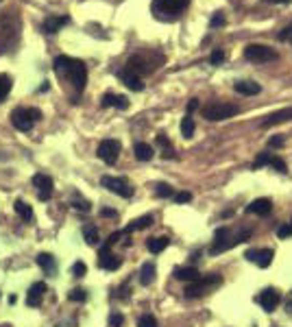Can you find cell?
Segmentation results:
<instances>
[{
	"instance_id": "obj_3",
	"label": "cell",
	"mask_w": 292,
	"mask_h": 327,
	"mask_svg": "<svg viewBox=\"0 0 292 327\" xmlns=\"http://www.w3.org/2000/svg\"><path fill=\"white\" fill-rule=\"evenodd\" d=\"M238 111H240L238 105L216 101V103H209V105L203 107V118L209 120V122H221V120H227V118H233Z\"/></svg>"
},
{
	"instance_id": "obj_46",
	"label": "cell",
	"mask_w": 292,
	"mask_h": 327,
	"mask_svg": "<svg viewBox=\"0 0 292 327\" xmlns=\"http://www.w3.org/2000/svg\"><path fill=\"white\" fill-rule=\"evenodd\" d=\"M197 107H199V101H197V98H192V101L188 103V111H194Z\"/></svg>"
},
{
	"instance_id": "obj_1",
	"label": "cell",
	"mask_w": 292,
	"mask_h": 327,
	"mask_svg": "<svg viewBox=\"0 0 292 327\" xmlns=\"http://www.w3.org/2000/svg\"><path fill=\"white\" fill-rule=\"evenodd\" d=\"M55 70L61 72V75H68L70 83L75 85L77 92H83V87L87 83V68L81 59H75V57H68V55H59L55 59Z\"/></svg>"
},
{
	"instance_id": "obj_31",
	"label": "cell",
	"mask_w": 292,
	"mask_h": 327,
	"mask_svg": "<svg viewBox=\"0 0 292 327\" xmlns=\"http://www.w3.org/2000/svg\"><path fill=\"white\" fill-rule=\"evenodd\" d=\"M151 225H153V216H142V218L133 220V223L125 229V233H131V231H137V229H144V227H151Z\"/></svg>"
},
{
	"instance_id": "obj_15",
	"label": "cell",
	"mask_w": 292,
	"mask_h": 327,
	"mask_svg": "<svg viewBox=\"0 0 292 327\" xmlns=\"http://www.w3.org/2000/svg\"><path fill=\"white\" fill-rule=\"evenodd\" d=\"M120 264H123V260L118 255H113L109 249H101L99 253V266L105 268V271H118Z\"/></svg>"
},
{
	"instance_id": "obj_20",
	"label": "cell",
	"mask_w": 292,
	"mask_h": 327,
	"mask_svg": "<svg viewBox=\"0 0 292 327\" xmlns=\"http://www.w3.org/2000/svg\"><path fill=\"white\" fill-rule=\"evenodd\" d=\"M273 209V201L271 199H255L247 205V214H257V216H266Z\"/></svg>"
},
{
	"instance_id": "obj_35",
	"label": "cell",
	"mask_w": 292,
	"mask_h": 327,
	"mask_svg": "<svg viewBox=\"0 0 292 327\" xmlns=\"http://www.w3.org/2000/svg\"><path fill=\"white\" fill-rule=\"evenodd\" d=\"M155 194L159 196V199H168V196H175L173 188H170L168 183H159V185H157V190H155Z\"/></svg>"
},
{
	"instance_id": "obj_42",
	"label": "cell",
	"mask_w": 292,
	"mask_h": 327,
	"mask_svg": "<svg viewBox=\"0 0 292 327\" xmlns=\"http://www.w3.org/2000/svg\"><path fill=\"white\" fill-rule=\"evenodd\" d=\"M279 39L281 42H290L292 44V24H288V27L279 33Z\"/></svg>"
},
{
	"instance_id": "obj_19",
	"label": "cell",
	"mask_w": 292,
	"mask_h": 327,
	"mask_svg": "<svg viewBox=\"0 0 292 327\" xmlns=\"http://www.w3.org/2000/svg\"><path fill=\"white\" fill-rule=\"evenodd\" d=\"M120 79H123V83H125L129 89H133V92H142V89H144L142 77L135 75V72H131L129 68H125L123 72H120Z\"/></svg>"
},
{
	"instance_id": "obj_10",
	"label": "cell",
	"mask_w": 292,
	"mask_h": 327,
	"mask_svg": "<svg viewBox=\"0 0 292 327\" xmlns=\"http://www.w3.org/2000/svg\"><path fill=\"white\" fill-rule=\"evenodd\" d=\"M99 157L105 161V164H116L118 161V155H120V142L118 140H103L99 144Z\"/></svg>"
},
{
	"instance_id": "obj_18",
	"label": "cell",
	"mask_w": 292,
	"mask_h": 327,
	"mask_svg": "<svg viewBox=\"0 0 292 327\" xmlns=\"http://www.w3.org/2000/svg\"><path fill=\"white\" fill-rule=\"evenodd\" d=\"M66 24H70L68 15H51V18L44 20L42 29H44V33H48V35H53V33H57L61 27H66Z\"/></svg>"
},
{
	"instance_id": "obj_37",
	"label": "cell",
	"mask_w": 292,
	"mask_h": 327,
	"mask_svg": "<svg viewBox=\"0 0 292 327\" xmlns=\"http://www.w3.org/2000/svg\"><path fill=\"white\" fill-rule=\"evenodd\" d=\"M223 61H225V51H223V48H216V51L209 55V63H212V65H221Z\"/></svg>"
},
{
	"instance_id": "obj_43",
	"label": "cell",
	"mask_w": 292,
	"mask_h": 327,
	"mask_svg": "<svg viewBox=\"0 0 292 327\" xmlns=\"http://www.w3.org/2000/svg\"><path fill=\"white\" fill-rule=\"evenodd\" d=\"M72 205H75L77 209H81V212H90V201H83V199H75V201H72Z\"/></svg>"
},
{
	"instance_id": "obj_26",
	"label": "cell",
	"mask_w": 292,
	"mask_h": 327,
	"mask_svg": "<svg viewBox=\"0 0 292 327\" xmlns=\"http://www.w3.org/2000/svg\"><path fill=\"white\" fill-rule=\"evenodd\" d=\"M153 282H155V264H153V262H146V264L142 266V271H140V284L151 286Z\"/></svg>"
},
{
	"instance_id": "obj_2",
	"label": "cell",
	"mask_w": 292,
	"mask_h": 327,
	"mask_svg": "<svg viewBox=\"0 0 292 327\" xmlns=\"http://www.w3.org/2000/svg\"><path fill=\"white\" fill-rule=\"evenodd\" d=\"M251 233H253L251 229H240V231H233V229H229V227L216 229L214 244H212V249H209V253L216 255V253H223L227 249L236 247V244H240V242H245L247 238H251Z\"/></svg>"
},
{
	"instance_id": "obj_8",
	"label": "cell",
	"mask_w": 292,
	"mask_h": 327,
	"mask_svg": "<svg viewBox=\"0 0 292 327\" xmlns=\"http://www.w3.org/2000/svg\"><path fill=\"white\" fill-rule=\"evenodd\" d=\"M101 185L107 188V190L113 192V194L123 196V199H129V196H133V188H131V183H129L127 179H123V177L105 175V177L101 179Z\"/></svg>"
},
{
	"instance_id": "obj_44",
	"label": "cell",
	"mask_w": 292,
	"mask_h": 327,
	"mask_svg": "<svg viewBox=\"0 0 292 327\" xmlns=\"http://www.w3.org/2000/svg\"><path fill=\"white\" fill-rule=\"evenodd\" d=\"M283 142H286V137H283V135H275V137H271V140H269V146L277 149V146H281Z\"/></svg>"
},
{
	"instance_id": "obj_27",
	"label": "cell",
	"mask_w": 292,
	"mask_h": 327,
	"mask_svg": "<svg viewBox=\"0 0 292 327\" xmlns=\"http://www.w3.org/2000/svg\"><path fill=\"white\" fill-rule=\"evenodd\" d=\"M133 153H135V157L140 159V161H149V159H153V146L146 144V142H137V144L133 146Z\"/></svg>"
},
{
	"instance_id": "obj_30",
	"label": "cell",
	"mask_w": 292,
	"mask_h": 327,
	"mask_svg": "<svg viewBox=\"0 0 292 327\" xmlns=\"http://www.w3.org/2000/svg\"><path fill=\"white\" fill-rule=\"evenodd\" d=\"M83 238H85V242L90 244V247H94V244H99V240H101L99 229H96L94 225H87V227H83Z\"/></svg>"
},
{
	"instance_id": "obj_24",
	"label": "cell",
	"mask_w": 292,
	"mask_h": 327,
	"mask_svg": "<svg viewBox=\"0 0 292 327\" xmlns=\"http://www.w3.org/2000/svg\"><path fill=\"white\" fill-rule=\"evenodd\" d=\"M13 209H15V214H18L24 223H31L33 220V207L29 205V203H24V201H15L13 203Z\"/></svg>"
},
{
	"instance_id": "obj_14",
	"label": "cell",
	"mask_w": 292,
	"mask_h": 327,
	"mask_svg": "<svg viewBox=\"0 0 292 327\" xmlns=\"http://www.w3.org/2000/svg\"><path fill=\"white\" fill-rule=\"evenodd\" d=\"M273 249H249L247 251V260L249 262H255L259 268H269L271 262H273Z\"/></svg>"
},
{
	"instance_id": "obj_17",
	"label": "cell",
	"mask_w": 292,
	"mask_h": 327,
	"mask_svg": "<svg viewBox=\"0 0 292 327\" xmlns=\"http://www.w3.org/2000/svg\"><path fill=\"white\" fill-rule=\"evenodd\" d=\"M286 120H292V107L279 109V111L271 113V116H266L259 122V127H275V125H281V122H286Z\"/></svg>"
},
{
	"instance_id": "obj_36",
	"label": "cell",
	"mask_w": 292,
	"mask_h": 327,
	"mask_svg": "<svg viewBox=\"0 0 292 327\" xmlns=\"http://www.w3.org/2000/svg\"><path fill=\"white\" fill-rule=\"evenodd\" d=\"M137 327H157V318L153 314H144V316H140V321H137Z\"/></svg>"
},
{
	"instance_id": "obj_12",
	"label": "cell",
	"mask_w": 292,
	"mask_h": 327,
	"mask_svg": "<svg viewBox=\"0 0 292 327\" xmlns=\"http://www.w3.org/2000/svg\"><path fill=\"white\" fill-rule=\"evenodd\" d=\"M33 185L37 188V192H39V199L42 201H48L53 196V188H55V181H53V177H48L44 173H37L33 177Z\"/></svg>"
},
{
	"instance_id": "obj_49",
	"label": "cell",
	"mask_w": 292,
	"mask_h": 327,
	"mask_svg": "<svg viewBox=\"0 0 292 327\" xmlns=\"http://www.w3.org/2000/svg\"><path fill=\"white\" fill-rule=\"evenodd\" d=\"M288 310H290V312H292V301H290V303H288Z\"/></svg>"
},
{
	"instance_id": "obj_28",
	"label": "cell",
	"mask_w": 292,
	"mask_h": 327,
	"mask_svg": "<svg viewBox=\"0 0 292 327\" xmlns=\"http://www.w3.org/2000/svg\"><path fill=\"white\" fill-rule=\"evenodd\" d=\"M168 244H170V240L166 238V236H161V238H151L149 242H146V249H149L153 255H155V253H161V251H164Z\"/></svg>"
},
{
	"instance_id": "obj_22",
	"label": "cell",
	"mask_w": 292,
	"mask_h": 327,
	"mask_svg": "<svg viewBox=\"0 0 292 327\" xmlns=\"http://www.w3.org/2000/svg\"><path fill=\"white\" fill-rule=\"evenodd\" d=\"M175 275V279H179V282H197L201 273H199V268H194V266H181V268H175L173 271Z\"/></svg>"
},
{
	"instance_id": "obj_23",
	"label": "cell",
	"mask_w": 292,
	"mask_h": 327,
	"mask_svg": "<svg viewBox=\"0 0 292 327\" xmlns=\"http://www.w3.org/2000/svg\"><path fill=\"white\" fill-rule=\"evenodd\" d=\"M233 89H236L238 94H245V96H255L262 92V87L255 81H238V83H233Z\"/></svg>"
},
{
	"instance_id": "obj_39",
	"label": "cell",
	"mask_w": 292,
	"mask_h": 327,
	"mask_svg": "<svg viewBox=\"0 0 292 327\" xmlns=\"http://www.w3.org/2000/svg\"><path fill=\"white\" fill-rule=\"evenodd\" d=\"M223 24H225V15H223V11H216V13L212 15V20H209V27L216 29V27H223Z\"/></svg>"
},
{
	"instance_id": "obj_34",
	"label": "cell",
	"mask_w": 292,
	"mask_h": 327,
	"mask_svg": "<svg viewBox=\"0 0 292 327\" xmlns=\"http://www.w3.org/2000/svg\"><path fill=\"white\" fill-rule=\"evenodd\" d=\"M68 299H70V301H77V303H83V301L87 299V290H83V288L70 290V292H68Z\"/></svg>"
},
{
	"instance_id": "obj_40",
	"label": "cell",
	"mask_w": 292,
	"mask_h": 327,
	"mask_svg": "<svg viewBox=\"0 0 292 327\" xmlns=\"http://www.w3.org/2000/svg\"><path fill=\"white\" fill-rule=\"evenodd\" d=\"M87 273V266L83 264V262H75V266H72V275H75V277H83Z\"/></svg>"
},
{
	"instance_id": "obj_47",
	"label": "cell",
	"mask_w": 292,
	"mask_h": 327,
	"mask_svg": "<svg viewBox=\"0 0 292 327\" xmlns=\"http://www.w3.org/2000/svg\"><path fill=\"white\" fill-rule=\"evenodd\" d=\"M101 214H103V216H111V218H113V216H116V212H113V209H101Z\"/></svg>"
},
{
	"instance_id": "obj_7",
	"label": "cell",
	"mask_w": 292,
	"mask_h": 327,
	"mask_svg": "<svg viewBox=\"0 0 292 327\" xmlns=\"http://www.w3.org/2000/svg\"><path fill=\"white\" fill-rule=\"evenodd\" d=\"M245 57L253 63H269V61L277 59V53H275L273 48L264 46V44H249L245 48Z\"/></svg>"
},
{
	"instance_id": "obj_21",
	"label": "cell",
	"mask_w": 292,
	"mask_h": 327,
	"mask_svg": "<svg viewBox=\"0 0 292 327\" xmlns=\"http://www.w3.org/2000/svg\"><path fill=\"white\" fill-rule=\"evenodd\" d=\"M101 105H103V107L127 109V107H129V98H127V96H120V94H113V92H107V94L101 98Z\"/></svg>"
},
{
	"instance_id": "obj_13",
	"label": "cell",
	"mask_w": 292,
	"mask_h": 327,
	"mask_svg": "<svg viewBox=\"0 0 292 327\" xmlns=\"http://www.w3.org/2000/svg\"><path fill=\"white\" fill-rule=\"evenodd\" d=\"M259 166H273L277 173H288L286 161H283L281 157H277V155H273V153H259L257 159H255V168H259Z\"/></svg>"
},
{
	"instance_id": "obj_11",
	"label": "cell",
	"mask_w": 292,
	"mask_h": 327,
	"mask_svg": "<svg viewBox=\"0 0 292 327\" xmlns=\"http://www.w3.org/2000/svg\"><path fill=\"white\" fill-rule=\"evenodd\" d=\"M257 303L262 306L266 312H275L277 310V306L281 303V294L275 290V288H266L259 292V297H257Z\"/></svg>"
},
{
	"instance_id": "obj_5",
	"label": "cell",
	"mask_w": 292,
	"mask_h": 327,
	"mask_svg": "<svg viewBox=\"0 0 292 327\" xmlns=\"http://www.w3.org/2000/svg\"><path fill=\"white\" fill-rule=\"evenodd\" d=\"M223 279H221V275H216V273H212V275H207V277H199L197 282H192L188 288H185V297L188 299H197V297H203V294H207V292H212L218 284H221Z\"/></svg>"
},
{
	"instance_id": "obj_6",
	"label": "cell",
	"mask_w": 292,
	"mask_h": 327,
	"mask_svg": "<svg viewBox=\"0 0 292 327\" xmlns=\"http://www.w3.org/2000/svg\"><path fill=\"white\" fill-rule=\"evenodd\" d=\"M20 39V18L11 22V27H9V15L0 22V46L3 48H11L15 46V42Z\"/></svg>"
},
{
	"instance_id": "obj_41",
	"label": "cell",
	"mask_w": 292,
	"mask_h": 327,
	"mask_svg": "<svg viewBox=\"0 0 292 327\" xmlns=\"http://www.w3.org/2000/svg\"><path fill=\"white\" fill-rule=\"evenodd\" d=\"M123 323H125V316L120 314V312H113V314L109 316V325H111V327H123Z\"/></svg>"
},
{
	"instance_id": "obj_4",
	"label": "cell",
	"mask_w": 292,
	"mask_h": 327,
	"mask_svg": "<svg viewBox=\"0 0 292 327\" xmlns=\"http://www.w3.org/2000/svg\"><path fill=\"white\" fill-rule=\"evenodd\" d=\"M42 118V111L35 107H18L11 111V125L18 131H31L35 120Z\"/></svg>"
},
{
	"instance_id": "obj_48",
	"label": "cell",
	"mask_w": 292,
	"mask_h": 327,
	"mask_svg": "<svg viewBox=\"0 0 292 327\" xmlns=\"http://www.w3.org/2000/svg\"><path fill=\"white\" fill-rule=\"evenodd\" d=\"M266 3H275V5H286V3H292V0H266Z\"/></svg>"
},
{
	"instance_id": "obj_33",
	"label": "cell",
	"mask_w": 292,
	"mask_h": 327,
	"mask_svg": "<svg viewBox=\"0 0 292 327\" xmlns=\"http://www.w3.org/2000/svg\"><path fill=\"white\" fill-rule=\"evenodd\" d=\"M157 144L161 146V149H166V157H175L173 144H170V140H168V135H166V133H159V135H157Z\"/></svg>"
},
{
	"instance_id": "obj_38",
	"label": "cell",
	"mask_w": 292,
	"mask_h": 327,
	"mask_svg": "<svg viewBox=\"0 0 292 327\" xmlns=\"http://www.w3.org/2000/svg\"><path fill=\"white\" fill-rule=\"evenodd\" d=\"M277 236H279L281 240H286V238H290V236H292V220H290L288 225H281V227L277 229Z\"/></svg>"
},
{
	"instance_id": "obj_16",
	"label": "cell",
	"mask_w": 292,
	"mask_h": 327,
	"mask_svg": "<svg viewBox=\"0 0 292 327\" xmlns=\"http://www.w3.org/2000/svg\"><path fill=\"white\" fill-rule=\"evenodd\" d=\"M46 284L44 282H37L29 288V294H27V306L29 308H39L42 306V299H44V292H46Z\"/></svg>"
},
{
	"instance_id": "obj_45",
	"label": "cell",
	"mask_w": 292,
	"mask_h": 327,
	"mask_svg": "<svg viewBox=\"0 0 292 327\" xmlns=\"http://www.w3.org/2000/svg\"><path fill=\"white\" fill-rule=\"evenodd\" d=\"M175 201L177 203H188V201H192V194L190 192H179V194H175Z\"/></svg>"
},
{
	"instance_id": "obj_29",
	"label": "cell",
	"mask_w": 292,
	"mask_h": 327,
	"mask_svg": "<svg viewBox=\"0 0 292 327\" xmlns=\"http://www.w3.org/2000/svg\"><path fill=\"white\" fill-rule=\"evenodd\" d=\"M11 85H13V81L9 75H5V72H0V103L5 101L7 96H9L11 92Z\"/></svg>"
},
{
	"instance_id": "obj_9",
	"label": "cell",
	"mask_w": 292,
	"mask_h": 327,
	"mask_svg": "<svg viewBox=\"0 0 292 327\" xmlns=\"http://www.w3.org/2000/svg\"><path fill=\"white\" fill-rule=\"evenodd\" d=\"M190 0H153V11L159 15H177L188 9Z\"/></svg>"
},
{
	"instance_id": "obj_32",
	"label": "cell",
	"mask_w": 292,
	"mask_h": 327,
	"mask_svg": "<svg viewBox=\"0 0 292 327\" xmlns=\"http://www.w3.org/2000/svg\"><path fill=\"white\" fill-rule=\"evenodd\" d=\"M194 118L192 116H185L183 120H181V135L185 137V140H190V137L194 135Z\"/></svg>"
},
{
	"instance_id": "obj_25",
	"label": "cell",
	"mask_w": 292,
	"mask_h": 327,
	"mask_svg": "<svg viewBox=\"0 0 292 327\" xmlns=\"http://www.w3.org/2000/svg\"><path fill=\"white\" fill-rule=\"evenodd\" d=\"M35 262L39 264V268H42L44 273H48V275L55 273V258L51 255V253H39V255L35 258Z\"/></svg>"
}]
</instances>
